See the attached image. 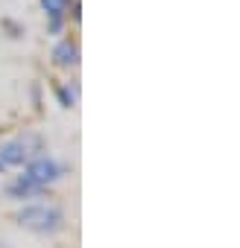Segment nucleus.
I'll return each instance as SVG.
<instances>
[{"label":"nucleus","instance_id":"5","mask_svg":"<svg viewBox=\"0 0 240 248\" xmlns=\"http://www.w3.org/2000/svg\"><path fill=\"white\" fill-rule=\"evenodd\" d=\"M41 6L50 15V32H59L62 30V15L68 9V0H41Z\"/></svg>","mask_w":240,"mask_h":248},{"label":"nucleus","instance_id":"7","mask_svg":"<svg viewBox=\"0 0 240 248\" xmlns=\"http://www.w3.org/2000/svg\"><path fill=\"white\" fill-rule=\"evenodd\" d=\"M3 170H6V167H3V164H0V172H3Z\"/></svg>","mask_w":240,"mask_h":248},{"label":"nucleus","instance_id":"4","mask_svg":"<svg viewBox=\"0 0 240 248\" xmlns=\"http://www.w3.org/2000/svg\"><path fill=\"white\" fill-rule=\"evenodd\" d=\"M53 62H56L59 67H70V64H76V62H79V47H76L70 38L59 41V44L53 47Z\"/></svg>","mask_w":240,"mask_h":248},{"label":"nucleus","instance_id":"6","mask_svg":"<svg viewBox=\"0 0 240 248\" xmlns=\"http://www.w3.org/2000/svg\"><path fill=\"white\" fill-rule=\"evenodd\" d=\"M56 96H59L62 108H73V102H76V93H73L68 85H56Z\"/></svg>","mask_w":240,"mask_h":248},{"label":"nucleus","instance_id":"3","mask_svg":"<svg viewBox=\"0 0 240 248\" xmlns=\"http://www.w3.org/2000/svg\"><path fill=\"white\" fill-rule=\"evenodd\" d=\"M62 172H65V170H62L53 158L38 155L35 161H30V164H27V170H24L21 181H24V184H30L33 190H38V193H41L47 184H53L56 178H62Z\"/></svg>","mask_w":240,"mask_h":248},{"label":"nucleus","instance_id":"2","mask_svg":"<svg viewBox=\"0 0 240 248\" xmlns=\"http://www.w3.org/2000/svg\"><path fill=\"white\" fill-rule=\"evenodd\" d=\"M41 152H44L41 138L38 135H24L18 140H9V143L0 146V164L3 167H21V164L35 161Z\"/></svg>","mask_w":240,"mask_h":248},{"label":"nucleus","instance_id":"1","mask_svg":"<svg viewBox=\"0 0 240 248\" xmlns=\"http://www.w3.org/2000/svg\"><path fill=\"white\" fill-rule=\"evenodd\" d=\"M18 225L38 231V233H56L65 225V213L56 204H27L18 213Z\"/></svg>","mask_w":240,"mask_h":248}]
</instances>
